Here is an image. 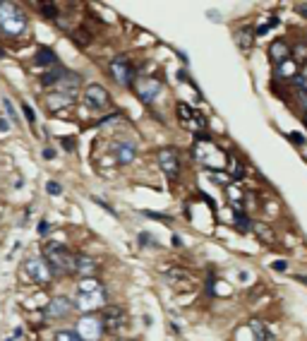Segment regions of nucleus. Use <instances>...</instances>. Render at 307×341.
<instances>
[{
	"instance_id": "obj_1",
	"label": "nucleus",
	"mask_w": 307,
	"mask_h": 341,
	"mask_svg": "<svg viewBox=\"0 0 307 341\" xmlns=\"http://www.w3.org/2000/svg\"><path fill=\"white\" fill-rule=\"evenodd\" d=\"M192 157L197 159V164H202L204 168H209L211 173H218V171H226L228 164H231V157H228L226 149H221L209 137L207 132L199 135L192 144Z\"/></svg>"
},
{
	"instance_id": "obj_2",
	"label": "nucleus",
	"mask_w": 307,
	"mask_h": 341,
	"mask_svg": "<svg viewBox=\"0 0 307 341\" xmlns=\"http://www.w3.org/2000/svg\"><path fill=\"white\" fill-rule=\"evenodd\" d=\"M0 31L5 36H22L27 31V15L10 3H0Z\"/></svg>"
},
{
	"instance_id": "obj_3",
	"label": "nucleus",
	"mask_w": 307,
	"mask_h": 341,
	"mask_svg": "<svg viewBox=\"0 0 307 341\" xmlns=\"http://www.w3.org/2000/svg\"><path fill=\"white\" fill-rule=\"evenodd\" d=\"M44 259L58 272H74V255L58 240H46L41 245Z\"/></svg>"
},
{
	"instance_id": "obj_4",
	"label": "nucleus",
	"mask_w": 307,
	"mask_h": 341,
	"mask_svg": "<svg viewBox=\"0 0 307 341\" xmlns=\"http://www.w3.org/2000/svg\"><path fill=\"white\" fill-rule=\"evenodd\" d=\"M175 116L180 120V125L185 130H190L195 135H204V130H207V118L197 111V108H192L190 103H178L175 106Z\"/></svg>"
},
{
	"instance_id": "obj_5",
	"label": "nucleus",
	"mask_w": 307,
	"mask_h": 341,
	"mask_svg": "<svg viewBox=\"0 0 307 341\" xmlns=\"http://www.w3.org/2000/svg\"><path fill=\"white\" fill-rule=\"evenodd\" d=\"M24 274L29 277V281H34L39 286H48L53 281V267L44 257H29L24 262Z\"/></svg>"
},
{
	"instance_id": "obj_6",
	"label": "nucleus",
	"mask_w": 307,
	"mask_h": 341,
	"mask_svg": "<svg viewBox=\"0 0 307 341\" xmlns=\"http://www.w3.org/2000/svg\"><path fill=\"white\" fill-rule=\"evenodd\" d=\"M108 72L120 87H132L135 84V67H132V63L125 56L113 58L108 65Z\"/></svg>"
},
{
	"instance_id": "obj_7",
	"label": "nucleus",
	"mask_w": 307,
	"mask_h": 341,
	"mask_svg": "<svg viewBox=\"0 0 307 341\" xmlns=\"http://www.w3.org/2000/svg\"><path fill=\"white\" fill-rule=\"evenodd\" d=\"M101 322L106 332H120L127 324V310L123 305H106L101 313Z\"/></svg>"
},
{
	"instance_id": "obj_8",
	"label": "nucleus",
	"mask_w": 307,
	"mask_h": 341,
	"mask_svg": "<svg viewBox=\"0 0 307 341\" xmlns=\"http://www.w3.org/2000/svg\"><path fill=\"white\" fill-rule=\"evenodd\" d=\"M103 322L96 315H82V320L77 322V334H80L84 341H99L103 336Z\"/></svg>"
},
{
	"instance_id": "obj_9",
	"label": "nucleus",
	"mask_w": 307,
	"mask_h": 341,
	"mask_svg": "<svg viewBox=\"0 0 307 341\" xmlns=\"http://www.w3.org/2000/svg\"><path fill=\"white\" fill-rule=\"evenodd\" d=\"M159 166H161V171L166 175H168V180H178L180 178V157H178V151L173 147H163L161 151H159Z\"/></svg>"
},
{
	"instance_id": "obj_10",
	"label": "nucleus",
	"mask_w": 307,
	"mask_h": 341,
	"mask_svg": "<svg viewBox=\"0 0 307 341\" xmlns=\"http://www.w3.org/2000/svg\"><path fill=\"white\" fill-rule=\"evenodd\" d=\"M135 92H137V99L144 103H151L159 94L163 92V82L159 77H142L139 82H135Z\"/></svg>"
},
{
	"instance_id": "obj_11",
	"label": "nucleus",
	"mask_w": 307,
	"mask_h": 341,
	"mask_svg": "<svg viewBox=\"0 0 307 341\" xmlns=\"http://www.w3.org/2000/svg\"><path fill=\"white\" fill-rule=\"evenodd\" d=\"M84 103L89 106L91 111H106L110 106V96L101 84H89L84 89Z\"/></svg>"
},
{
	"instance_id": "obj_12",
	"label": "nucleus",
	"mask_w": 307,
	"mask_h": 341,
	"mask_svg": "<svg viewBox=\"0 0 307 341\" xmlns=\"http://www.w3.org/2000/svg\"><path fill=\"white\" fill-rule=\"evenodd\" d=\"M74 308H80L84 315H91L99 308H106V291L101 288V291H94V293H80Z\"/></svg>"
},
{
	"instance_id": "obj_13",
	"label": "nucleus",
	"mask_w": 307,
	"mask_h": 341,
	"mask_svg": "<svg viewBox=\"0 0 307 341\" xmlns=\"http://www.w3.org/2000/svg\"><path fill=\"white\" fill-rule=\"evenodd\" d=\"M72 308H74V303H70L63 295H58V298H53L51 303L46 305V317H48V320H60V317H65Z\"/></svg>"
},
{
	"instance_id": "obj_14",
	"label": "nucleus",
	"mask_w": 307,
	"mask_h": 341,
	"mask_svg": "<svg viewBox=\"0 0 307 341\" xmlns=\"http://www.w3.org/2000/svg\"><path fill=\"white\" fill-rule=\"evenodd\" d=\"M80 84H82V77H80V74H77V72H70V70H67V72L63 74V80L55 84L53 92L67 94V96H72V99H74V92L80 89Z\"/></svg>"
},
{
	"instance_id": "obj_15",
	"label": "nucleus",
	"mask_w": 307,
	"mask_h": 341,
	"mask_svg": "<svg viewBox=\"0 0 307 341\" xmlns=\"http://www.w3.org/2000/svg\"><path fill=\"white\" fill-rule=\"evenodd\" d=\"M96 269H99V264H96L89 255H84V252H77V255H74V272H77L82 279L94 277Z\"/></svg>"
},
{
	"instance_id": "obj_16",
	"label": "nucleus",
	"mask_w": 307,
	"mask_h": 341,
	"mask_svg": "<svg viewBox=\"0 0 307 341\" xmlns=\"http://www.w3.org/2000/svg\"><path fill=\"white\" fill-rule=\"evenodd\" d=\"M163 277L171 286H190L192 284V274L182 267H171L163 272Z\"/></svg>"
},
{
	"instance_id": "obj_17",
	"label": "nucleus",
	"mask_w": 307,
	"mask_h": 341,
	"mask_svg": "<svg viewBox=\"0 0 307 341\" xmlns=\"http://www.w3.org/2000/svg\"><path fill=\"white\" fill-rule=\"evenodd\" d=\"M113 149H116V159L120 166H130L137 157V147L132 142H120V144H116Z\"/></svg>"
},
{
	"instance_id": "obj_18",
	"label": "nucleus",
	"mask_w": 307,
	"mask_h": 341,
	"mask_svg": "<svg viewBox=\"0 0 307 341\" xmlns=\"http://www.w3.org/2000/svg\"><path fill=\"white\" fill-rule=\"evenodd\" d=\"M288 56H290V46L283 41V39H276L274 44L269 46V58H271V63H276V65H281V63H286L288 60Z\"/></svg>"
},
{
	"instance_id": "obj_19",
	"label": "nucleus",
	"mask_w": 307,
	"mask_h": 341,
	"mask_svg": "<svg viewBox=\"0 0 307 341\" xmlns=\"http://www.w3.org/2000/svg\"><path fill=\"white\" fill-rule=\"evenodd\" d=\"M74 103L72 96H67V94H60V92H53L46 96V106H48V111H60V108H70Z\"/></svg>"
},
{
	"instance_id": "obj_20",
	"label": "nucleus",
	"mask_w": 307,
	"mask_h": 341,
	"mask_svg": "<svg viewBox=\"0 0 307 341\" xmlns=\"http://www.w3.org/2000/svg\"><path fill=\"white\" fill-rule=\"evenodd\" d=\"M254 36H257V31H254L252 27H240L238 34H235V41H238V46L243 48V51H252Z\"/></svg>"
},
{
	"instance_id": "obj_21",
	"label": "nucleus",
	"mask_w": 307,
	"mask_h": 341,
	"mask_svg": "<svg viewBox=\"0 0 307 341\" xmlns=\"http://www.w3.org/2000/svg\"><path fill=\"white\" fill-rule=\"evenodd\" d=\"M252 233L259 240H262V243H266V245H271V243L276 240V233H274V229H271L269 223H264V221H252Z\"/></svg>"
},
{
	"instance_id": "obj_22",
	"label": "nucleus",
	"mask_w": 307,
	"mask_h": 341,
	"mask_svg": "<svg viewBox=\"0 0 307 341\" xmlns=\"http://www.w3.org/2000/svg\"><path fill=\"white\" fill-rule=\"evenodd\" d=\"M226 193H228V200H231V204H233L235 209H238V207L243 209V202H245V190H243V187H240L238 183H231L226 187Z\"/></svg>"
},
{
	"instance_id": "obj_23",
	"label": "nucleus",
	"mask_w": 307,
	"mask_h": 341,
	"mask_svg": "<svg viewBox=\"0 0 307 341\" xmlns=\"http://www.w3.org/2000/svg\"><path fill=\"white\" fill-rule=\"evenodd\" d=\"M36 65H41V67H46V70H48V65L58 67V56H55L51 48H39V53H36Z\"/></svg>"
},
{
	"instance_id": "obj_24",
	"label": "nucleus",
	"mask_w": 307,
	"mask_h": 341,
	"mask_svg": "<svg viewBox=\"0 0 307 341\" xmlns=\"http://www.w3.org/2000/svg\"><path fill=\"white\" fill-rule=\"evenodd\" d=\"M63 74H65V70H60V67H51V70H46V72L41 74V84H44V87H53L55 89V84L63 80Z\"/></svg>"
},
{
	"instance_id": "obj_25",
	"label": "nucleus",
	"mask_w": 307,
	"mask_h": 341,
	"mask_svg": "<svg viewBox=\"0 0 307 341\" xmlns=\"http://www.w3.org/2000/svg\"><path fill=\"white\" fill-rule=\"evenodd\" d=\"M279 77L281 80H293V77H298L300 74V65L298 63H293V60H286V63H281L279 65Z\"/></svg>"
},
{
	"instance_id": "obj_26",
	"label": "nucleus",
	"mask_w": 307,
	"mask_h": 341,
	"mask_svg": "<svg viewBox=\"0 0 307 341\" xmlns=\"http://www.w3.org/2000/svg\"><path fill=\"white\" fill-rule=\"evenodd\" d=\"M250 329H252V334H254V339H257V341H271V339H274L271 332L264 327V322H259V320H252V322H250Z\"/></svg>"
},
{
	"instance_id": "obj_27",
	"label": "nucleus",
	"mask_w": 307,
	"mask_h": 341,
	"mask_svg": "<svg viewBox=\"0 0 307 341\" xmlns=\"http://www.w3.org/2000/svg\"><path fill=\"white\" fill-rule=\"evenodd\" d=\"M235 231H240V233H247V231H252V221H250V216L243 212V209H238L235 212Z\"/></svg>"
},
{
	"instance_id": "obj_28",
	"label": "nucleus",
	"mask_w": 307,
	"mask_h": 341,
	"mask_svg": "<svg viewBox=\"0 0 307 341\" xmlns=\"http://www.w3.org/2000/svg\"><path fill=\"white\" fill-rule=\"evenodd\" d=\"M77 288H80V293H94V291H101L103 286H101V281L96 277H87V279H82Z\"/></svg>"
},
{
	"instance_id": "obj_29",
	"label": "nucleus",
	"mask_w": 307,
	"mask_h": 341,
	"mask_svg": "<svg viewBox=\"0 0 307 341\" xmlns=\"http://www.w3.org/2000/svg\"><path fill=\"white\" fill-rule=\"evenodd\" d=\"M290 53H293V63H298L300 67L307 65V44H295L290 48Z\"/></svg>"
},
{
	"instance_id": "obj_30",
	"label": "nucleus",
	"mask_w": 307,
	"mask_h": 341,
	"mask_svg": "<svg viewBox=\"0 0 307 341\" xmlns=\"http://www.w3.org/2000/svg\"><path fill=\"white\" fill-rule=\"evenodd\" d=\"M55 341H84L77 332H70V329H60L55 334Z\"/></svg>"
},
{
	"instance_id": "obj_31",
	"label": "nucleus",
	"mask_w": 307,
	"mask_h": 341,
	"mask_svg": "<svg viewBox=\"0 0 307 341\" xmlns=\"http://www.w3.org/2000/svg\"><path fill=\"white\" fill-rule=\"evenodd\" d=\"M276 24H279V17H271V19H266L264 24H257V29H254V31H257V36H262V34H266V31H269V29L276 27Z\"/></svg>"
},
{
	"instance_id": "obj_32",
	"label": "nucleus",
	"mask_w": 307,
	"mask_h": 341,
	"mask_svg": "<svg viewBox=\"0 0 307 341\" xmlns=\"http://www.w3.org/2000/svg\"><path fill=\"white\" fill-rule=\"evenodd\" d=\"M39 8H41V15H44V17H48V19L58 17V8H55L53 3H44V5H39Z\"/></svg>"
},
{
	"instance_id": "obj_33",
	"label": "nucleus",
	"mask_w": 307,
	"mask_h": 341,
	"mask_svg": "<svg viewBox=\"0 0 307 341\" xmlns=\"http://www.w3.org/2000/svg\"><path fill=\"white\" fill-rule=\"evenodd\" d=\"M3 106H5V113H8V118H12V123L17 125V111L12 108V103H10V99H3Z\"/></svg>"
},
{
	"instance_id": "obj_34",
	"label": "nucleus",
	"mask_w": 307,
	"mask_h": 341,
	"mask_svg": "<svg viewBox=\"0 0 307 341\" xmlns=\"http://www.w3.org/2000/svg\"><path fill=\"white\" fill-rule=\"evenodd\" d=\"M139 243H142L144 248H156V243H154L151 233H139Z\"/></svg>"
},
{
	"instance_id": "obj_35",
	"label": "nucleus",
	"mask_w": 307,
	"mask_h": 341,
	"mask_svg": "<svg viewBox=\"0 0 307 341\" xmlns=\"http://www.w3.org/2000/svg\"><path fill=\"white\" fill-rule=\"evenodd\" d=\"M22 113H24V118H27L29 123H34V120H36V113H34V108H31L29 103H22Z\"/></svg>"
},
{
	"instance_id": "obj_36",
	"label": "nucleus",
	"mask_w": 307,
	"mask_h": 341,
	"mask_svg": "<svg viewBox=\"0 0 307 341\" xmlns=\"http://www.w3.org/2000/svg\"><path fill=\"white\" fill-rule=\"evenodd\" d=\"M46 190H48L51 195H60V193H63V187H60V185L55 183V180H48V185H46Z\"/></svg>"
},
{
	"instance_id": "obj_37",
	"label": "nucleus",
	"mask_w": 307,
	"mask_h": 341,
	"mask_svg": "<svg viewBox=\"0 0 307 341\" xmlns=\"http://www.w3.org/2000/svg\"><path fill=\"white\" fill-rule=\"evenodd\" d=\"M60 142H63L65 151H72V149H74V139H72V137H63Z\"/></svg>"
},
{
	"instance_id": "obj_38",
	"label": "nucleus",
	"mask_w": 307,
	"mask_h": 341,
	"mask_svg": "<svg viewBox=\"0 0 307 341\" xmlns=\"http://www.w3.org/2000/svg\"><path fill=\"white\" fill-rule=\"evenodd\" d=\"M288 139H290V142H295V144H305V137H302V135H298V132H290Z\"/></svg>"
},
{
	"instance_id": "obj_39",
	"label": "nucleus",
	"mask_w": 307,
	"mask_h": 341,
	"mask_svg": "<svg viewBox=\"0 0 307 341\" xmlns=\"http://www.w3.org/2000/svg\"><path fill=\"white\" fill-rule=\"evenodd\" d=\"M295 10L300 12V17L307 19V3H298V5H295Z\"/></svg>"
},
{
	"instance_id": "obj_40",
	"label": "nucleus",
	"mask_w": 307,
	"mask_h": 341,
	"mask_svg": "<svg viewBox=\"0 0 307 341\" xmlns=\"http://www.w3.org/2000/svg\"><path fill=\"white\" fill-rule=\"evenodd\" d=\"M48 231H51V223H48V221H41V223H39V233H41V236H46Z\"/></svg>"
},
{
	"instance_id": "obj_41",
	"label": "nucleus",
	"mask_w": 307,
	"mask_h": 341,
	"mask_svg": "<svg viewBox=\"0 0 307 341\" xmlns=\"http://www.w3.org/2000/svg\"><path fill=\"white\" fill-rule=\"evenodd\" d=\"M271 267L276 269V272H286V267H288V264H286V262H283V259H279V262H274V264H271Z\"/></svg>"
},
{
	"instance_id": "obj_42",
	"label": "nucleus",
	"mask_w": 307,
	"mask_h": 341,
	"mask_svg": "<svg viewBox=\"0 0 307 341\" xmlns=\"http://www.w3.org/2000/svg\"><path fill=\"white\" fill-rule=\"evenodd\" d=\"M144 216H151V219H163V221H171L168 216H163V214H154V212H144Z\"/></svg>"
},
{
	"instance_id": "obj_43",
	"label": "nucleus",
	"mask_w": 307,
	"mask_h": 341,
	"mask_svg": "<svg viewBox=\"0 0 307 341\" xmlns=\"http://www.w3.org/2000/svg\"><path fill=\"white\" fill-rule=\"evenodd\" d=\"M53 157H55L53 149H44V159H53Z\"/></svg>"
},
{
	"instance_id": "obj_44",
	"label": "nucleus",
	"mask_w": 307,
	"mask_h": 341,
	"mask_svg": "<svg viewBox=\"0 0 307 341\" xmlns=\"http://www.w3.org/2000/svg\"><path fill=\"white\" fill-rule=\"evenodd\" d=\"M8 120H0V132H8Z\"/></svg>"
},
{
	"instance_id": "obj_45",
	"label": "nucleus",
	"mask_w": 307,
	"mask_h": 341,
	"mask_svg": "<svg viewBox=\"0 0 307 341\" xmlns=\"http://www.w3.org/2000/svg\"><path fill=\"white\" fill-rule=\"evenodd\" d=\"M173 245H175V248H180L182 243H180V236H173Z\"/></svg>"
},
{
	"instance_id": "obj_46",
	"label": "nucleus",
	"mask_w": 307,
	"mask_h": 341,
	"mask_svg": "<svg viewBox=\"0 0 307 341\" xmlns=\"http://www.w3.org/2000/svg\"><path fill=\"white\" fill-rule=\"evenodd\" d=\"M295 281H302V284H307V277H302V274H298V277H295Z\"/></svg>"
},
{
	"instance_id": "obj_47",
	"label": "nucleus",
	"mask_w": 307,
	"mask_h": 341,
	"mask_svg": "<svg viewBox=\"0 0 307 341\" xmlns=\"http://www.w3.org/2000/svg\"><path fill=\"white\" fill-rule=\"evenodd\" d=\"M3 212H5V207H0V216H3Z\"/></svg>"
},
{
	"instance_id": "obj_48",
	"label": "nucleus",
	"mask_w": 307,
	"mask_h": 341,
	"mask_svg": "<svg viewBox=\"0 0 307 341\" xmlns=\"http://www.w3.org/2000/svg\"><path fill=\"white\" fill-rule=\"evenodd\" d=\"M302 120H305V128H307V113H305V118H302Z\"/></svg>"
},
{
	"instance_id": "obj_49",
	"label": "nucleus",
	"mask_w": 307,
	"mask_h": 341,
	"mask_svg": "<svg viewBox=\"0 0 307 341\" xmlns=\"http://www.w3.org/2000/svg\"><path fill=\"white\" fill-rule=\"evenodd\" d=\"M120 341H135V339H120Z\"/></svg>"
},
{
	"instance_id": "obj_50",
	"label": "nucleus",
	"mask_w": 307,
	"mask_h": 341,
	"mask_svg": "<svg viewBox=\"0 0 307 341\" xmlns=\"http://www.w3.org/2000/svg\"><path fill=\"white\" fill-rule=\"evenodd\" d=\"M8 341H12V339H8Z\"/></svg>"
}]
</instances>
